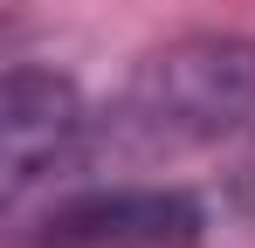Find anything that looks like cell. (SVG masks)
Segmentation results:
<instances>
[{
	"label": "cell",
	"mask_w": 255,
	"mask_h": 248,
	"mask_svg": "<svg viewBox=\"0 0 255 248\" xmlns=\"http://www.w3.org/2000/svg\"><path fill=\"white\" fill-rule=\"evenodd\" d=\"M90 111L76 83L14 62L0 83V207L21 214L42 186H62L90 172Z\"/></svg>",
	"instance_id": "cell-2"
},
{
	"label": "cell",
	"mask_w": 255,
	"mask_h": 248,
	"mask_svg": "<svg viewBox=\"0 0 255 248\" xmlns=\"http://www.w3.org/2000/svg\"><path fill=\"white\" fill-rule=\"evenodd\" d=\"M235 200H242V214H255V131H249V145H242V159H235Z\"/></svg>",
	"instance_id": "cell-4"
},
{
	"label": "cell",
	"mask_w": 255,
	"mask_h": 248,
	"mask_svg": "<svg viewBox=\"0 0 255 248\" xmlns=\"http://www.w3.org/2000/svg\"><path fill=\"white\" fill-rule=\"evenodd\" d=\"M249 124H255V41L179 35L152 48L118 83V97L90 118V172L207 152Z\"/></svg>",
	"instance_id": "cell-1"
},
{
	"label": "cell",
	"mask_w": 255,
	"mask_h": 248,
	"mask_svg": "<svg viewBox=\"0 0 255 248\" xmlns=\"http://www.w3.org/2000/svg\"><path fill=\"white\" fill-rule=\"evenodd\" d=\"M200 207L179 186H97L55 200L14 248H200Z\"/></svg>",
	"instance_id": "cell-3"
}]
</instances>
